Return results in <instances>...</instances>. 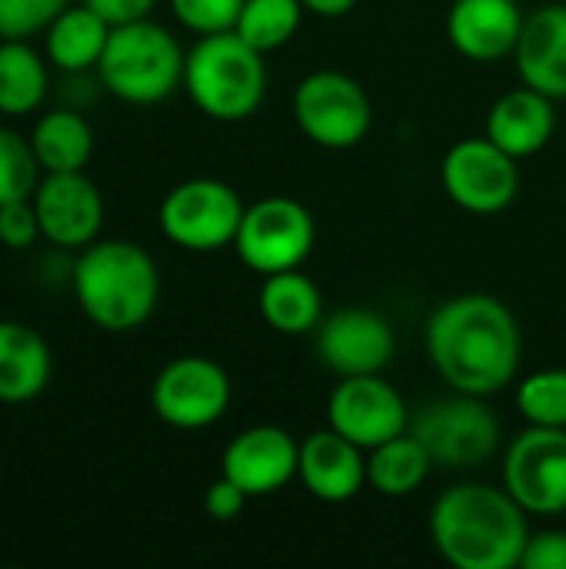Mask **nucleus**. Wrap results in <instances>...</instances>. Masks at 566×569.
I'll list each match as a JSON object with an SVG mask.
<instances>
[{
  "instance_id": "obj_1",
  "label": "nucleus",
  "mask_w": 566,
  "mask_h": 569,
  "mask_svg": "<svg viewBox=\"0 0 566 569\" xmlns=\"http://www.w3.org/2000/svg\"><path fill=\"white\" fill-rule=\"evenodd\" d=\"M424 347L437 377L450 390L474 397L507 390L524 360L520 323L490 293H460L437 303L424 327Z\"/></svg>"
},
{
  "instance_id": "obj_2",
  "label": "nucleus",
  "mask_w": 566,
  "mask_h": 569,
  "mask_svg": "<svg viewBox=\"0 0 566 569\" xmlns=\"http://www.w3.org/2000/svg\"><path fill=\"white\" fill-rule=\"evenodd\" d=\"M527 510L494 483H454L430 507V540L457 569L520 567L530 527Z\"/></svg>"
},
{
  "instance_id": "obj_3",
  "label": "nucleus",
  "mask_w": 566,
  "mask_h": 569,
  "mask_svg": "<svg viewBox=\"0 0 566 569\" xmlns=\"http://www.w3.org/2000/svg\"><path fill=\"white\" fill-rule=\"evenodd\" d=\"M70 287L80 313L103 333L140 330L160 303L157 260L133 240H93L77 250Z\"/></svg>"
},
{
  "instance_id": "obj_4",
  "label": "nucleus",
  "mask_w": 566,
  "mask_h": 569,
  "mask_svg": "<svg viewBox=\"0 0 566 569\" xmlns=\"http://www.w3.org/2000/svg\"><path fill=\"white\" fill-rule=\"evenodd\" d=\"M264 57L267 53L250 47L237 30L197 37L183 63V90L190 103L217 123L250 120L270 83Z\"/></svg>"
},
{
  "instance_id": "obj_5",
  "label": "nucleus",
  "mask_w": 566,
  "mask_h": 569,
  "mask_svg": "<svg viewBox=\"0 0 566 569\" xmlns=\"http://www.w3.org/2000/svg\"><path fill=\"white\" fill-rule=\"evenodd\" d=\"M183 63L187 50L180 40L163 23L147 17L110 30L97 63V80L110 97L130 107H153L183 87Z\"/></svg>"
},
{
  "instance_id": "obj_6",
  "label": "nucleus",
  "mask_w": 566,
  "mask_h": 569,
  "mask_svg": "<svg viewBox=\"0 0 566 569\" xmlns=\"http://www.w3.org/2000/svg\"><path fill=\"white\" fill-rule=\"evenodd\" d=\"M244 197L217 177H190L167 190L157 210L160 233L187 253L234 247L244 220Z\"/></svg>"
},
{
  "instance_id": "obj_7",
  "label": "nucleus",
  "mask_w": 566,
  "mask_h": 569,
  "mask_svg": "<svg viewBox=\"0 0 566 569\" xmlns=\"http://www.w3.org/2000/svg\"><path fill=\"white\" fill-rule=\"evenodd\" d=\"M317 243V223L314 213L284 193L264 197L257 203H247L240 230L234 237V253L237 260L260 273H280V270H297L307 263Z\"/></svg>"
},
{
  "instance_id": "obj_8",
  "label": "nucleus",
  "mask_w": 566,
  "mask_h": 569,
  "mask_svg": "<svg viewBox=\"0 0 566 569\" xmlns=\"http://www.w3.org/2000/svg\"><path fill=\"white\" fill-rule=\"evenodd\" d=\"M484 400L487 397L454 390V397H440L427 403L410 420V433L427 447L437 467L474 470L497 453L500 420Z\"/></svg>"
},
{
  "instance_id": "obj_9",
  "label": "nucleus",
  "mask_w": 566,
  "mask_h": 569,
  "mask_svg": "<svg viewBox=\"0 0 566 569\" xmlns=\"http://www.w3.org/2000/svg\"><path fill=\"white\" fill-rule=\"evenodd\" d=\"M297 130L324 150L357 147L374 123V103L367 90L340 70H314L294 90Z\"/></svg>"
},
{
  "instance_id": "obj_10",
  "label": "nucleus",
  "mask_w": 566,
  "mask_h": 569,
  "mask_svg": "<svg viewBox=\"0 0 566 569\" xmlns=\"http://www.w3.org/2000/svg\"><path fill=\"white\" fill-rule=\"evenodd\" d=\"M234 383L227 370L200 353L173 357L150 383V410L173 430H207L230 410Z\"/></svg>"
},
{
  "instance_id": "obj_11",
  "label": "nucleus",
  "mask_w": 566,
  "mask_h": 569,
  "mask_svg": "<svg viewBox=\"0 0 566 569\" xmlns=\"http://www.w3.org/2000/svg\"><path fill=\"white\" fill-rule=\"evenodd\" d=\"M440 183L447 200L474 217L504 213L520 193L517 157L500 150L487 133L464 137L444 153Z\"/></svg>"
},
{
  "instance_id": "obj_12",
  "label": "nucleus",
  "mask_w": 566,
  "mask_h": 569,
  "mask_svg": "<svg viewBox=\"0 0 566 569\" xmlns=\"http://www.w3.org/2000/svg\"><path fill=\"white\" fill-rule=\"evenodd\" d=\"M504 490L530 517L566 513V430L530 427L504 453Z\"/></svg>"
},
{
  "instance_id": "obj_13",
  "label": "nucleus",
  "mask_w": 566,
  "mask_h": 569,
  "mask_svg": "<svg viewBox=\"0 0 566 569\" xmlns=\"http://www.w3.org/2000/svg\"><path fill=\"white\" fill-rule=\"evenodd\" d=\"M327 427H334L360 450H374L407 433L410 413L404 393L380 373L340 377L327 400Z\"/></svg>"
},
{
  "instance_id": "obj_14",
  "label": "nucleus",
  "mask_w": 566,
  "mask_h": 569,
  "mask_svg": "<svg viewBox=\"0 0 566 569\" xmlns=\"http://www.w3.org/2000/svg\"><path fill=\"white\" fill-rule=\"evenodd\" d=\"M320 363L337 377L384 373L394 360L397 337L384 313L370 307H344L314 330Z\"/></svg>"
},
{
  "instance_id": "obj_15",
  "label": "nucleus",
  "mask_w": 566,
  "mask_h": 569,
  "mask_svg": "<svg viewBox=\"0 0 566 569\" xmlns=\"http://www.w3.org/2000/svg\"><path fill=\"white\" fill-rule=\"evenodd\" d=\"M33 207L40 217V233L57 250H83L100 240L103 230V193L83 173H43L33 190Z\"/></svg>"
},
{
  "instance_id": "obj_16",
  "label": "nucleus",
  "mask_w": 566,
  "mask_h": 569,
  "mask_svg": "<svg viewBox=\"0 0 566 569\" xmlns=\"http://www.w3.org/2000/svg\"><path fill=\"white\" fill-rule=\"evenodd\" d=\"M300 443L290 430L274 423H257L240 430L220 457V473L234 480L250 500L274 497L297 480Z\"/></svg>"
},
{
  "instance_id": "obj_17",
  "label": "nucleus",
  "mask_w": 566,
  "mask_h": 569,
  "mask_svg": "<svg viewBox=\"0 0 566 569\" xmlns=\"http://www.w3.org/2000/svg\"><path fill=\"white\" fill-rule=\"evenodd\" d=\"M524 20L527 13L517 0H454L447 10V40L474 63H497L514 57Z\"/></svg>"
},
{
  "instance_id": "obj_18",
  "label": "nucleus",
  "mask_w": 566,
  "mask_h": 569,
  "mask_svg": "<svg viewBox=\"0 0 566 569\" xmlns=\"http://www.w3.org/2000/svg\"><path fill=\"white\" fill-rule=\"evenodd\" d=\"M297 480L320 503H350L367 483V450L340 437L334 427L300 440Z\"/></svg>"
},
{
  "instance_id": "obj_19",
  "label": "nucleus",
  "mask_w": 566,
  "mask_h": 569,
  "mask_svg": "<svg viewBox=\"0 0 566 569\" xmlns=\"http://www.w3.org/2000/svg\"><path fill=\"white\" fill-rule=\"evenodd\" d=\"M514 60L524 87L566 100V3H544L527 13Z\"/></svg>"
},
{
  "instance_id": "obj_20",
  "label": "nucleus",
  "mask_w": 566,
  "mask_h": 569,
  "mask_svg": "<svg viewBox=\"0 0 566 569\" xmlns=\"http://www.w3.org/2000/svg\"><path fill=\"white\" fill-rule=\"evenodd\" d=\"M557 100L534 87L507 90L487 113V137L517 160L540 153L557 130Z\"/></svg>"
},
{
  "instance_id": "obj_21",
  "label": "nucleus",
  "mask_w": 566,
  "mask_h": 569,
  "mask_svg": "<svg viewBox=\"0 0 566 569\" xmlns=\"http://www.w3.org/2000/svg\"><path fill=\"white\" fill-rule=\"evenodd\" d=\"M53 377V353L40 330L20 320H0V403L37 400Z\"/></svg>"
},
{
  "instance_id": "obj_22",
  "label": "nucleus",
  "mask_w": 566,
  "mask_h": 569,
  "mask_svg": "<svg viewBox=\"0 0 566 569\" xmlns=\"http://www.w3.org/2000/svg\"><path fill=\"white\" fill-rule=\"evenodd\" d=\"M110 30L113 27L83 0L70 3L43 30V57L50 60V67L63 73H90L103 57Z\"/></svg>"
},
{
  "instance_id": "obj_23",
  "label": "nucleus",
  "mask_w": 566,
  "mask_h": 569,
  "mask_svg": "<svg viewBox=\"0 0 566 569\" xmlns=\"http://www.w3.org/2000/svg\"><path fill=\"white\" fill-rule=\"evenodd\" d=\"M257 310L270 330L284 337H304L324 320V293L300 267L280 270L264 277L257 290Z\"/></svg>"
},
{
  "instance_id": "obj_24",
  "label": "nucleus",
  "mask_w": 566,
  "mask_h": 569,
  "mask_svg": "<svg viewBox=\"0 0 566 569\" xmlns=\"http://www.w3.org/2000/svg\"><path fill=\"white\" fill-rule=\"evenodd\" d=\"M30 147L43 173H73V170H87L97 137L80 110L53 107L33 120Z\"/></svg>"
},
{
  "instance_id": "obj_25",
  "label": "nucleus",
  "mask_w": 566,
  "mask_h": 569,
  "mask_svg": "<svg viewBox=\"0 0 566 569\" xmlns=\"http://www.w3.org/2000/svg\"><path fill=\"white\" fill-rule=\"evenodd\" d=\"M50 93V60L30 40H0V113L30 117Z\"/></svg>"
},
{
  "instance_id": "obj_26",
  "label": "nucleus",
  "mask_w": 566,
  "mask_h": 569,
  "mask_svg": "<svg viewBox=\"0 0 566 569\" xmlns=\"http://www.w3.org/2000/svg\"><path fill=\"white\" fill-rule=\"evenodd\" d=\"M434 457L414 433H400L374 450H367V483L390 500L414 497L434 470Z\"/></svg>"
},
{
  "instance_id": "obj_27",
  "label": "nucleus",
  "mask_w": 566,
  "mask_h": 569,
  "mask_svg": "<svg viewBox=\"0 0 566 569\" xmlns=\"http://www.w3.org/2000/svg\"><path fill=\"white\" fill-rule=\"evenodd\" d=\"M304 13L300 0H244L234 30L260 53H274L297 37Z\"/></svg>"
},
{
  "instance_id": "obj_28",
  "label": "nucleus",
  "mask_w": 566,
  "mask_h": 569,
  "mask_svg": "<svg viewBox=\"0 0 566 569\" xmlns=\"http://www.w3.org/2000/svg\"><path fill=\"white\" fill-rule=\"evenodd\" d=\"M517 410L530 427H550L566 430V370L547 367L537 373H527L517 383Z\"/></svg>"
},
{
  "instance_id": "obj_29",
  "label": "nucleus",
  "mask_w": 566,
  "mask_h": 569,
  "mask_svg": "<svg viewBox=\"0 0 566 569\" xmlns=\"http://www.w3.org/2000/svg\"><path fill=\"white\" fill-rule=\"evenodd\" d=\"M43 170L30 147V137L0 123V203L33 197Z\"/></svg>"
},
{
  "instance_id": "obj_30",
  "label": "nucleus",
  "mask_w": 566,
  "mask_h": 569,
  "mask_svg": "<svg viewBox=\"0 0 566 569\" xmlns=\"http://www.w3.org/2000/svg\"><path fill=\"white\" fill-rule=\"evenodd\" d=\"M73 0H0V40H30Z\"/></svg>"
},
{
  "instance_id": "obj_31",
  "label": "nucleus",
  "mask_w": 566,
  "mask_h": 569,
  "mask_svg": "<svg viewBox=\"0 0 566 569\" xmlns=\"http://www.w3.org/2000/svg\"><path fill=\"white\" fill-rule=\"evenodd\" d=\"M177 23L197 37L224 33L237 27V17L244 10V0H167Z\"/></svg>"
},
{
  "instance_id": "obj_32",
  "label": "nucleus",
  "mask_w": 566,
  "mask_h": 569,
  "mask_svg": "<svg viewBox=\"0 0 566 569\" xmlns=\"http://www.w3.org/2000/svg\"><path fill=\"white\" fill-rule=\"evenodd\" d=\"M37 240H43V233H40V217H37L33 200L27 197V200L0 203V247L23 253L37 247Z\"/></svg>"
},
{
  "instance_id": "obj_33",
  "label": "nucleus",
  "mask_w": 566,
  "mask_h": 569,
  "mask_svg": "<svg viewBox=\"0 0 566 569\" xmlns=\"http://www.w3.org/2000/svg\"><path fill=\"white\" fill-rule=\"evenodd\" d=\"M524 569H566V530H537L527 537Z\"/></svg>"
},
{
  "instance_id": "obj_34",
  "label": "nucleus",
  "mask_w": 566,
  "mask_h": 569,
  "mask_svg": "<svg viewBox=\"0 0 566 569\" xmlns=\"http://www.w3.org/2000/svg\"><path fill=\"white\" fill-rule=\"evenodd\" d=\"M247 493L234 483V480H227L224 473L207 487V493H203V510H207V517L214 520V523H234L240 513H244V507H247Z\"/></svg>"
},
{
  "instance_id": "obj_35",
  "label": "nucleus",
  "mask_w": 566,
  "mask_h": 569,
  "mask_svg": "<svg viewBox=\"0 0 566 569\" xmlns=\"http://www.w3.org/2000/svg\"><path fill=\"white\" fill-rule=\"evenodd\" d=\"M83 3H87L90 10H97L110 27H120V23L147 20L160 0H83Z\"/></svg>"
},
{
  "instance_id": "obj_36",
  "label": "nucleus",
  "mask_w": 566,
  "mask_h": 569,
  "mask_svg": "<svg viewBox=\"0 0 566 569\" xmlns=\"http://www.w3.org/2000/svg\"><path fill=\"white\" fill-rule=\"evenodd\" d=\"M300 3H304L307 13L324 17V20H340L357 7V0H300Z\"/></svg>"
}]
</instances>
